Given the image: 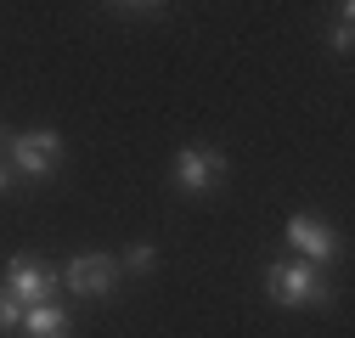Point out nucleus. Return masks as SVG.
<instances>
[{
    "mask_svg": "<svg viewBox=\"0 0 355 338\" xmlns=\"http://www.w3.org/2000/svg\"><path fill=\"white\" fill-rule=\"evenodd\" d=\"M265 293H271L277 305H288V310H316V305L333 299V287L322 282V271L304 265V260H293V254L265 265Z\"/></svg>",
    "mask_w": 355,
    "mask_h": 338,
    "instance_id": "nucleus-1",
    "label": "nucleus"
},
{
    "mask_svg": "<svg viewBox=\"0 0 355 338\" xmlns=\"http://www.w3.org/2000/svg\"><path fill=\"white\" fill-rule=\"evenodd\" d=\"M6 169L17 181H51L62 169V136L57 130H17V136H6Z\"/></svg>",
    "mask_w": 355,
    "mask_h": 338,
    "instance_id": "nucleus-2",
    "label": "nucleus"
},
{
    "mask_svg": "<svg viewBox=\"0 0 355 338\" xmlns=\"http://www.w3.org/2000/svg\"><path fill=\"white\" fill-rule=\"evenodd\" d=\"M0 293H12V299L28 310V305H51L57 293H62V282H57V271L46 260H34V254H12L6 276H0Z\"/></svg>",
    "mask_w": 355,
    "mask_h": 338,
    "instance_id": "nucleus-3",
    "label": "nucleus"
},
{
    "mask_svg": "<svg viewBox=\"0 0 355 338\" xmlns=\"http://www.w3.org/2000/svg\"><path fill=\"white\" fill-rule=\"evenodd\" d=\"M232 175V158L220 152V147H203V141H192V147H181L175 152V186H181L187 197H209L220 181Z\"/></svg>",
    "mask_w": 355,
    "mask_h": 338,
    "instance_id": "nucleus-4",
    "label": "nucleus"
},
{
    "mask_svg": "<svg viewBox=\"0 0 355 338\" xmlns=\"http://www.w3.org/2000/svg\"><path fill=\"white\" fill-rule=\"evenodd\" d=\"M119 260L113 254H73V260L57 271V282L68 293H79V299H113V287H119Z\"/></svg>",
    "mask_w": 355,
    "mask_h": 338,
    "instance_id": "nucleus-5",
    "label": "nucleus"
},
{
    "mask_svg": "<svg viewBox=\"0 0 355 338\" xmlns=\"http://www.w3.org/2000/svg\"><path fill=\"white\" fill-rule=\"evenodd\" d=\"M282 237H288V248H293V260L316 265V271L338 260V237H333V226H327V220H316V215H288Z\"/></svg>",
    "mask_w": 355,
    "mask_h": 338,
    "instance_id": "nucleus-6",
    "label": "nucleus"
},
{
    "mask_svg": "<svg viewBox=\"0 0 355 338\" xmlns=\"http://www.w3.org/2000/svg\"><path fill=\"white\" fill-rule=\"evenodd\" d=\"M17 332H23V338H73V316H68L62 299H51V305H28Z\"/></svg>",
    "mask_w": 355,
    "mask_h": 338,
    "instance_id": "nucleus-7",
    "label": "nucleus"
},
{
    "mask_svg": "<svg viewBox=\"0 0 355 338\" xmlns=\"http://www.w3.org/2000/svg\"><path fill=\"white\" fill-rule=\"evenodd\" d=\"M119 271H136V276L158 271V248H153V242H130V248L119 254Z\"/></svg>",
    "mask_w": 355,
    "mask_h": 338,
    "instance_id": "nucleus-8",
    "label": "nucleus"
},
{
    "mask_svg": "<svg viewBox=\"0 0 355 338\" xmlns=\"http://www.w3.org/2000/svg\"><path fill=\"white\" fill-rule=\"evenodd\" d=\"M17 327H23V305L12 299V293H0V338L17 332Z\"/></svg>",
    "mask_w": 355,
    "mask_h": 338,
    "instance_id": "nucleus-9",
    "label": "nucleus"
},
{
    "mask_svg": "<svg viewBox=\"0 0 355 338\" xmlns=\"http://www.w3.org/2000/svg\"><path fill=\"white\" fill-rule=\"evenodd\" d=\"M355 46V28H349V17H338L333 23V51H349Z\"/></svg>",
    "mask_w": 355,
    "mask_h": 338,
    "instance_id": "nucleus-10",
    "label": "nucleus"
},
{
    "mask_svg": "<svg viewBox=\"0 0 355 338\" xmlns=\"http://www.w3.org/2000/svg\"><path fill=\"white\" fill-rule=\"evenodd\" d=\"M113 12H124V17H158L164 6H113Z\"/></svg>",
    "mask_w": 355,
    "mask_h": 338,
    "instance_id": "nucleus-11",
    "label": "nucleus"
},
{
    "mask_svg": "<svg viewBox=\"0 0 355 338\" xmlns=\"http://www.w3.org/2000/svg\"><path fill=\"white\" fill-rule=\"evenodd\" d=\"M12 186H17V175H12V169H6V158H0V197H6Z\"/></svg>",
    "mask_w": 355,
    "mask_h": 338,
    "instance_id": "nucleus-12",
    "label": "nucleus"
}]
</instances>
